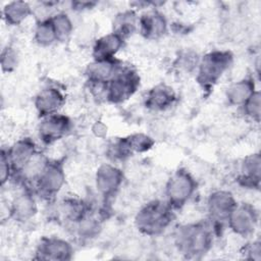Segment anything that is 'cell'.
<instances>
[{
  "instance_id": "d6986e66",
  "label": "cell",
  "mask_w": 261,
  "mask_h": 261,
  "mask_svg": "<svg viewBox=\"0 0 261 261\" xmlns=\"http://www.w3.org/2000/svg\"><path fill=\"white\" fill-rule=\"evenodd\" d=\"M125 39L120 35L111 32L98 38L93 46L92 56L93 60L112 59L122 49Z\"/></svg>"
},
{
  "instance_id": "9a60e30c",
  "label": "cell",
  "mask_w": 261,
  "mask_h": 261,
  "mask_svg": "<svg viewBox=\"0 0 261 261\" xmlns=\"http://www.w3.org/2000/svg\"><path fill=\"white\" fill-rule=\"evenodd\" d=\"M38 212L36 194L33 190L25 189L14 197L9 208L10 217L20 223H24L35 217Z\"/></svg>"
},
{
  "instance_id": "f1b7e54d",
  "label": "cell",
  "mask_w": 261,
  "mask_h": 261,
  "mask_svg": "<svg viewBox=\"0 0 261 261\" xmlns=\"http://www.w3.org/2000/svg\"><path fill=\"white\" fill-rule=\"evenodd\" d=\"M0 64L3 72L13 71L18 64V54L16 50L11 46H6L3 48L1 51Z\"/></svg>"
},
{
  "instance_id": "7c38bea8",
  "label": "cell",
  "mask_w": 261,
  "mask_h": 261,
  "mask_svg": "<svg viewBox=\"0 0 261 261\" xmlns=\"http://www.w3.org/2000/svg\"><path fill=\"white\" fill-rule=\"evenodd\" d=\"M123 66V63L115 58L104 60H93L86 67L85 74L88 82L94 87L104 88L115 76L119 69Z\"/></svg>"
},
{
  "instance_id": "3957f363",
  "label": "cell",
  "mask_w": 261,
  "mask_h": 261,
  "mask_svg": "<svg viewBox=\"0 0 261 261\" xmlns=\"http://www.w3.org/2000/svg\"><path fill=\"white\" fill-rule=\"evenodd\" d=\"M232 61L233 55L228 50H212L201 57L196 69V82L202 91L210 93Z\"/></svg>"
},
{
  "instance_id": "44dd1931",
  "label": "cell",
  "mask_w": 261,
  "mask_h": 261,
  "mask_svg": "<svg viewBox=\"0 0 261 261\" xmlns=\"http://www.w3.org/2000/svg\"><path fill=\"white\" fill-rule=\"evenodd\" d=\"M33 8L25 1H11L5 4L2 9L4 21L11 27L21 24L28 17L33 14Z\"/></svg>"
},
{
  "instance_id": "484cf974",
  "label": "cell",
  "mask_w": 261,
  "mask_h": 261,
  "mask_svg": "<svg viewBox=\"0 0 261 261\" xmlns=\"http://www.w3.org/2000/svg\"><path fill=\"white\" fill-rule=\"evenodd\" d=\"M125 141L127 143L128 149L130 153L134 155L135 153H144L152 149L155 142L154 140L143 133H136L125 137Z\"/></svg>"
},
{
  "instance_id": "9c48e42d",
  "label": "cell",
  "mask_w": 261,
  "mask_h": 261,
  "mask_svg": "<svg viewBox=\"0 0 261 261\" xmlns=\"http://www.w3.org/2000/svg\"><path fill=\"white\" fill-rule=\"evenodd\" d=\"M72 128L71 119L59 112L44 116L38 126V135L45 145H52L66 137Z\"/></svg>"
},
{
  "instance_id": "277c9868",
  "label": "cell",
  "mask_w": 261,
  "mask_h": 261,
  "mask_svg": "<svg viewBox=\"0 0 261 261\" xmlns=\"http://www.w3.org/2000/svg\"><path fill=\"white\" fill-rule=\"evenodd\" d=\"M197 187L195 177L187 169L179 168L171 174L165 185V201L173 210H178L192 199Z\"/></svg>"
},
{
  "instance_id": "1f68e13d",
  "label": "cell",
  "mask_w": 261,
  "mask_h": 261,
  "mask_svg": "<svg viewBox=\"0 0 261 261\" xmlns=\"http://www.w3.org/2000/svg\"><path fill=\"white\" fill-rule=\"evenodd\" d=\"M244 254L246 255L247 259H253L256 261H259L261 259V242L260 240H256L251 242L250 244H247L246 247H244Z\"/></svg>"
},
{
  "instance_id": "5bb4252c",
  "label": "cell",
  "mask_w": 261,
  "mask_h": 261,
  "mask_svg": "<svg viewBox=\"0 0 261 261\" xmlns=\"http://www.w3.org/2000/svg\"><path fill=\"white\" fill-rule=\"evenodd\" d=\"M6 151L13 170V175H18L38 152L35 141L30 137L18 139L6 149Z\"/></svg>"
},
{
  "instance_id": "83f0119b",
  "label": "cell",
  "mask_w": 261,
  "mask_h": 261,
  "mask_svg": "<svg viewBox=\"0 0 261 261\" xmlns=\"http://www.w3.org/2000/svg\"><path fill=\"white\" fill-rule=\"evenodd\" d=\"M74 225H76V231L81 238H93L98 233L100 228V222L91 212L84 216Z\"/></svg>"
},
{
  "instance_id": "ba28073f",
  "label": "cell",
  "mask_w": 261,
  "mask_h": 261,
  "mask_svg": "<svg viewBox=\"0 0 261 261\" xmlns=\"http://www.w3.org/2000/svg\"><path fill=\"white\" fill-rule=\"evenodd\" d=\"M259 221L257 209L249 204H237L227 219V226L230 230L243 238H249L254 234Z\"/></svg>"
},
{
  "instance_id": "8fae6325",
  "label": "cell",
  "mask_w": 261,
  "mask_h": 261,
  "mask_svg": "<svg viewBox=\"0 0 261 261\" xmlns=\"http://www.w3.org/2000/svg\"><path fill=\"white\" fill-rule=\"evenodd\" d=\"M124 175L122 170L114 164H101L95 174V185L98 193L104 198L114 197L122 186Z\"/></svg>"
},
{
  "instance_id": "5b68a950",
  "label": "cell",
  "mask_w": 261,
  "mask_h": 261,
  "mask_svg": "<svg viewBox=\"0 0 261 261\" xmlns=\"http://www.w3.org/2000/svg\"><path fill=\"white\" fill-rule=\"evenodd\" d=\"M65 184V170L62 160H50L33 185L36 196L45 201H52Z\"/></svg>"
},
{
  "instance_id": "f546056e",
  "label": "cell",
  "mask_w": 261,
  "mask_h": 261,
  "mask_svg": "<svg viewBox=\"0 0 261 261\" xmlns=\"http://www.w3.org/2000/svg\"><path fill=\"white\" fill-rule=\"evenodd\" d=\"M13 176V170L7 155L6 149L1 150V155H0V184L1 187H4L6 182Z\"/></svg>"
},
{
  "instance_id": "e0dca14e",
  "label": "cell",
  "mask_w": 261,
  "mask_h": 261,
  "mask_svg": "<svg viewBox=\"0 0 261 261\" xmlns=\"http://www.w3.org/2000/svg\"><path fill=\"white\" fill-rule=\"evenodd\" d=\"M176 101L174 90L166 84L154 86L146 94L144 104L152 111H164L169 109Z\"/></svg>"
},
{
  "instance_id": "7a4b0ae2",
  "label": "cell",
  "mask_w": 261,
  "mask_h": 261,
  "mask_svg": "<svg viewBox=\"0 0 261 261\" xmlns=\"http://www.w3.org/2000/svg\"><path fill=\"white\" fill-rule=\"evenodd\" d=\"M174 210L162 200H152L145 204L135 216L136 228L145 236L156 237L163 233L174 218Z\"/></svg>"
},
{
  "instance_id": "2e32d148",
  "label": "cell",
  "mask_w": 261,
  "mask_h": 261,
  "mask_svg": "<svg viewBox=\"0 0 261 261\" xmlns=\"http://www.w3.org/2000/svg\"><path fill=\"white\" fill-rule=\"evenodd\" d=\"M138 29L145 39L157 40L166 34L168 23L165 15L161 11L151 9L139 17Z\"/></svg>"
},
{
  "instance_id": "ffe728a7",
  "label": "cell",
  "mask_w": 261,
  "mask_h": 261,
  "mask_svg": "<svg viewBox=\"0 0 261 261\" xmlns=\"http://www.w3.org/2000/svg\"><path fill=\"white\" fill-rule=\"evenodd\" d=\"M254 77L247 76L232 83L226 90L225 98L230 106L242 107L256 91Z\"/></svg>"
},
{
  "instance_id": "836d02e7",
  "label": "cell",
  "mask_w": 261,
  "mask_h": 261,
  "mask_svg": "<svg viewBox=\"0 0 261 261\" xmlns=\"http://www.w3.org/2000/svg\"><path fill=\"white\" fill-rule=\"evenodd\" d=\"M72 9L74 10H85L92 8L93 6L96 5V2H88V1H77V2H72Z\"/></svg>"
},
{
  "instance_id": "8992f818",
  "label": "cell",
  "mask_w": 261,
  "mask_h": 261,
  "mask_svg": "<svg viewBox=\"0 0 261 261\" xmlns=\"http://www.w3.org/2000/svg\"><path fill=\"white\" fill-rule=\"evenodd\" d=\"M140 75L130 66L123 65L105 87V98L111 104H120L128 100L140 87Z\"/></svg>"
},
{
  "instance_id": "d4e9b609",
  "label": "cell",
  "mask_w": 261,
  "mask_h": 261,
  "mask_svg": "<svg viewBox=\"0 0 261 261\" xmlns=\"http://www.w3.org/2000/svg\"><path fill=\"white\" fill-rule=\"evenodd\" d=\"M49 17L54 28L57 37V42L67 41L73 31V23L68 14L60 11L52 14Z\"/></svg>"
},
{
  "instance_id": "603a6c76",
  "label": "cell",
  "mask_w": 261,
  "mask_h": 261,
  "mask_svg": "<svg viewBox=\"0 0 261 261\" xmlns=\"http://www.w3.org/2000/svg\"><path fill=\"white\" fill-rule=\"evenodd\" d=\"M138 21L139 17L134 10L122 11L114 18L113 32L126 39L138 29Z\"/></svg>"
},
{
  "instance_id": "ac0fdd59",
  "label": "cell",
  "mask_w": 261,
  "mask_h": 261,
  "mask_svg": "<svg viewBox=\"0 0 261 261\" xmlns=\"http://www.w3.org/2000/svg\"><path fill=\"white\" fill-rule=\"evenodd\" d=\"M261 180V156L259 152L246 156L241 164L238 181L247 189H259Z\"/></svg>"
},
{
  "instance_id": "4dcf8cb0",
  "label": "cell",
  "mask_w": 261,
  "mask_h": 261,
  "mask_svg": "<svg viewBox=\"0 0 261 261\" xmlns=\"http://www.w3.org/2000/svg\"><path fill=\"white\" fill-rule=\"evenodd\" d=\"M199 60L200 58H197V54L186 52L179 56L178 64H179V67L185 69L186 71H191V70H194L195 68L197 69Z\"/></svg>"
},
{
  "instance_id": "4fadbf2b",
  "label": "cell",
  "mask_w": 261,
  "mask_h": 261,
  "mask_svg": "<svg viewBox=\"0 0 261 261\" xmlns=\"http://www.w3.org/2000/svg\"><path fill=\"white\" fill-rule=\"evenodd\" d=\"M65 99L63 91L56 86H47L40 90L34 100L39 117L57 113L65 104Z\"/></svg>"
},
{
  "instance_id": "30bf717a",
  "label": "cell",
  "mask_w": 261,
  "mask_h": 261,
  "mask_svg": "<svg viewBox=\"0 0 261 261\" xmlns=\"http://www.w3.org/2000/svg\"><path fill=\"white\" fill-rule=\"evenodd\" d=\"M73 253L74 249L68 241L57 237H44L37 245L34 259L44 261H68L72 259Z\"/></svg>"
},
{
  "instance_id": "7402d4cb",
  "label": "cell",
  "mask_w": 261,
  "mask_h": 261,
  "mask_svg": "<svg viewBox=\"0 0 261 261\" xmlns=\"http://www.w3.org/2000/svg\"><path fill=\"white\" fill-rule=\"evenodd\" d=\"M59 211L64 221H67L74 225L90 212V209L84 201L70 198L63 200L60 203Z\"/></svg>"
},
{
  "instance_id": "52a82bcc",
  "label": "cell",
  "mask_w": 261,
  "mask_h": 261,
  "mask_svg": "<svg viewBox=\"0 0 261 261\" xmlns=\"http://www.w3.org/2000/svg\"><path fill=\"white\" fill-rule=\"evenodd\" d=\"M237 204L234 196L227 190H216L209 194L207 211L209 222L215 233L218 234L220 229L227 223L228 216Z\"/></svg>"
},
{
  "instance_id": "d6a6232c",
  "label": "cell",
  "mask_w": 261,
  "mask_h": 261,
  "mask_svg": "<svg viewBox=\"0 0 261 261\" xmlns=\"http://www.w3.org/2000/svg\"><path fill=\"white\" fill-rule=\"evenodd\" d=\"M92 130L96 137L103 138L107 134V126L101 121H96L92 127Z\"/></svg>"
},
{
  "instance_id": "cb8c5ba5",
  "label": "cell",
  "mask_w": 261,
  "mask_h": 261,
  "mask_svg": "<svg viewBox=\"0 0 261 261\" xmlns=\"http://www.w3.org/2000/svg\"><path fill=\"white\" fill-rule=\"evenodd\" d=\"M35 42L42 47H48L57 42V37L50 20V17L40 19L34 31Z\"/></svg>"
},
{
  "instance_id": "6da1fadb",
  "label": "cell",
  "mask_w": 261,
  "mask_h": 261,
  "mask_svg": "<svg viewBox=\"0 0 261 261\" xmlns=\"http://www.w3.org/2000/svg\"><path fill=\"white\" fill-rule=\"evenodd\" d=\"M214 230L209 221H196L178 225L173 232L177 251L187 259H200L213 245Z\"/></svg>"
},
{
  "instance_id": "4316f807",
  "label": "cell",
  "mask_w": 261,
  "mask_h": 261,
  "mask_svg": "<svg viewBox=\"0 0 261 261\" xmlns=\"http://www.w3.org/2000/svg\"><path fill=\"white\" fill-rule=\"evenodd\" d=\"M246 117L252 121L259 123L261 116V94L259 90H256L252 96L241 107Z\"/></svg>"
}]
</instances>
